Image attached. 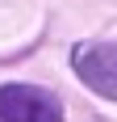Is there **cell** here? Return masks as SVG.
I'll use <instances>...</instances> for the list:
<instances>
[{
    "label": "cell",
    "mask_w": 117,
    "mask_h": 122,
    "mask_svg": "<svg viewBox=\"0 0 117 122\" xmlns=\"http://www.w3.org/2000/svg\"><path fill=\"white\" fill-rule=\"evenodd\" d=\"M71 67L92 93L117 101V42H75Z\"/></svg>",
    "instance_id": "cell-1"
},
{
    "label": "cell",
    "mask_w": 117,
    "mask_h": 122,
    "mask_svg": "<svg viewBox=\"0 0 117 122\" xmlns=\"http://www.w3.org/2000/svg\"><path fill=\"white\" fill-rule=\"evenodd\" d=\"M0 122H63V105L46 88L4 84L0 88Z\"/></svg>",
    "instance_id": "cell-2"
}]
</instances>
